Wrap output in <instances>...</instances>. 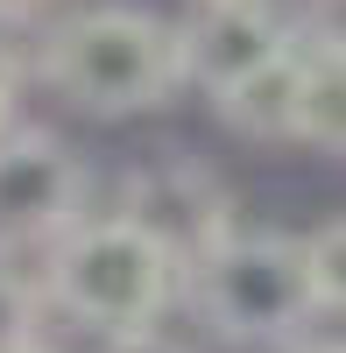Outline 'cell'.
Instances as JSON below:
<instances>
[{"mask_svg": "<svg viewBox=\"0 0 346 353\" xmlns=\"http://www.w3.org/2000/svg\"><path fill=\"white\" fill-rule=\"evenodd\" d=\"M36 71L64 106L92 113V121H141V113H163L184 92L177 85V28L149 8H121V0L64 14L43 36Z\"/></svg>", "mask_w": 346, "mask_h": 353, "instance_id": "cell-1", "label": "cell"}, {"mask_svg": "<svg viewBox=\"0 0 346 353\" xmlns=\"http://www.w3.org/2000/svg\"><path fill=\"white\" fill-rule=\"evenodd\" d=\"M43 297L78 318L85 332H141L156 325L177 297V261H170L149 233L121 212H99V219H78L64 241H50V269L36 276Z\"/></svg>", "mask_w": 346, "mask_h": 353, "instance_id": "cell-2", "label": "cell"}, {"mask_svg": "<svg viewBox=\"0 0 346 353\" xmlns=\"http://www.w3.org/2000/svg\"><path fill=\"white\" fill-rule=\"evenodd\" d=\"M191 276V304L198 318L234 339V346H276V339H297L311 311V283H304V254H297V233H276V226H247L234 219L205 254L184 261Z\"/></svg>", "mask_w": 346, "mask_h": 353, "instance_id": "cell-3", "label": "cell"}, {"mask_svg": "<svg viewBox=\"0 0 346 353\" xmlns=\"http://www.w3.org/2000/svg\"><path fill=\"white\" fill-rule=\"evenodd\" d=\"M85 212V163L43 128L0 134V254L64 241Z\"/></svg>", "mask_w": 346, "mask_h": 353, "instance_id": "cell-4", "label": "cell"}, {"mask_svg": "<svg viewBox=\"0 0 346 353\" xmlns=\"http://www.w3.org/2000/svg\"><path fill=\"white\" fill-rule=\"evenodd\" d=\"M170 28H177V85H191L205 99L234 92L247 71H262L290 43V21L269 0H198Z\"/></svg>", "mask_w": 346, "mask_h": 353, "instance_id": "cell-5", "label": "cell"}, {"mask_svg": "<svg viewBox=\"0 0 346 353\" xmlns=\"http://www.w3.org/2000/svg\"><path fill=\"white\" fill-rule=\"evenodd\" d=\"M121 219H134L170 261H177V276H184V261L205 254L219 233L234 226V205H226V191L212 184L205 170H191V163H156V170H141L134 184H128Z\"/></svg>", "mask_w": 346, "mask_h": 353, "instance_id": "cell-6", "label": "cell"}, {"mask_svg": "<svg viewBox=\"0 0 346 353\" xmlns=\"http://www.w3.org/2000/svg\"><path fill=\"white\" fill-rule=\"evenodd\" d=\"M297 149H346V57L332 28H297Z\"/></svg>", "mask_w": 346, "mask_h": 353, "instance_id": "cell-7", "label": "cell"}, {"mask_svg": "<svg viewBox=\"0 0 346 353\" xmlns=\"http://www.w3.org/2000/svg\"><path fill=\"white\" fill-rule=\"evenodd\" d=\"M212 113L241 141H262V149L297 141V28H290V43H283V57H269L262 71H247L234 92H219Z\"/></svg>", "mask_w": 346, "mask_h": 353, "instance_id": "cell-8", "label": "cell"}, {"mask_svg": "<svg viewBox=\"0 0 346 353\" xmlns=\"http://www.w3.org/2000/svg\"><path fill=\"white\" fill-rule=\"evenodd\" d=\"M304 254V283H311V311H339L346 304V226L318 219L311 233H297Z\"/></svg>", "mask_w": 346, "mask_h": 353, "instance_id": "cell-9", "label": "cell"}, {"mask_svg": "<svg viewBox=\"0 0 346 353\" xmlns=\"http://www.w3.org/2000/svg\"><path fill=\"white\" fill-rule=\"evenodd\" d=\"M36 304H43V283L21 276L8 254H0V346H21L36 339Z\"/></svg>", "mask_w": 346, "mask_h": 353, "instance_id": "cell-10", "label": "cell"}, {"mask_svg": "<svg viewBox=\"0 0 346 353\" xmlns=\"http://www.w3.org/2000/svg\"><path fill=\"white\" fill-rule=\"evenodd\" d=\"M99 353H191V346L170 339L163 325H141V332H113V339H99Z\"/></svg>", "mask_w": 346, "mask_h": 353, "instance_id": "cell-11", "label": "cell"}, {"mask_svg": "<svg viewBox=\"0 0 346 353\" xmlns=\"http://www.w3.org/2000/svg\"><path fill=\"white\" fill-rule=\"evenodd\" d=\"M50 8V0H0V28H21V21H36Z\"/></svg>", "mask_w": 346, "mask_h": 353, "instance_id": "cell-12", "label": "cell"}, {"mask_svg": "<svg viewBox=\"0 0 346 353\" xmlns=\"http://www.w3.org/2000/svg\"><path fill=\"white\" fill-rule=\"evenodd\" d=\"M14 99H21V92H14V71H8V57H0V134L14 128Z\"/></svg>", "mask_w": 346, "mask_h": 353, "instance_id": "cell-13", "label": "cell"}, {"mask_svg": "<svg viewBox=\"0 0 346 353\" xmlns=\"http://www.w3.org/2000/svg\"><path fill=\"white\" fill-rule=\"evenodd\" d=\"M290 353H339V346H332V339H297Z\"/></svg>", "mask_w": 346, "mask_h": 353, "instance_id": "cell-14", "label": "cell"}, {"mask_svg": "<svg viewBox=\"0 0 346 353\" xmlns=\"http://www.w3.org/2000/svg\"><path fill=\"white\" fill-rule=\"evenodd\" d=\"M0 353H50L43 339H21V346H0Z\"/></svg>", "mask_w": 346, "mask_h": 353, "instance_id": "cell-15", "label": "cell"}]
</instances>
